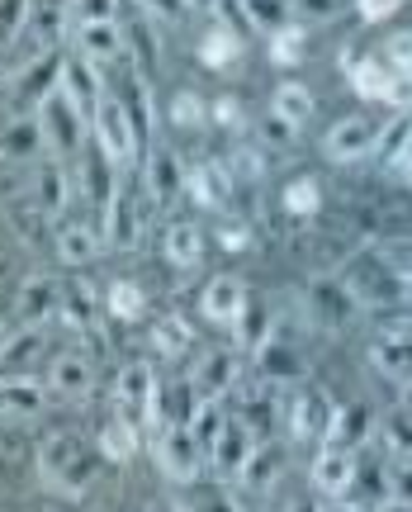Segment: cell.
I'll return each instance as SVG.
<instances>
[{"mask_svg": "<svg viewBox=\"0 0 412 512\" xmlns=\"http://www.w3.org/2000/svg\"><path fill=\"white\" fill-rule=\"evenodd\" d=\"M346 290L360 299V309L412 313V275H403L384 252H351L337 266Z\"/></svg>", "mask_w": 412, "mask_h": 512, "instance_id": "obj_1", "label": "cell"}, {"mask_svg": "<svg viewBox=\"0 0 412 512\" xmlns=\"http://www.w3.org/2000/svg\"><path fill=\"white\" fill-rule=\"evenodd\" d=\"M38 479L62 498H86L100 479V446H90L76 432H53L38 446Z\"/></svg>", "mask_w": 412, "mask_h": 512, "instance_id": "obj_2", "label": "cell"}, {"mask_svg": "<svg viewBox=\"0 0 412 512\" xmlns=\"http://www.w3.org/2000/svg\"><path fill=\"white\" fill-rule=\"evenodd\" d=\"M304 313H308V328L327 332V337H341V332L356 328L360 318V299L346 290V280L337 271L313 275V285L304 294Z\"/></svg>", "mask_w": 412, "mask_h": 512, "instance_id": "obj_3", "label": "cell"}, {"mask_svg": "<svg viewBox=\"0 0 412 512\" xmlns=\"http://www.w3.org/2000/svg\"><path fill=\"white\" fill-rule=\"evenodd\" d=\"M38 124H43V143H48V152H53L57 162H72V157H81L90 143V119L81 110H76L72 100L62 91H53L43 105H38Z\"/></svg>", "mask_w": 412, "mask_h": 512, "instance_id": "obj_4", "label": "cell"}, {"mask_svg": "<svg viewBox=\"0 0 412 512\" xmlns=\"http://www.w3.org/2000/svg\"><path fill=\"white\" fill-rule=\"evenodd\" d=\"M332 413H337V403L327 399V389H313V384L294 389L285 403V441L289 446H323Z\"/></svg>", "mask_w": 412, "mask_h": 512, "instance_id": "obj_5", "label": "cell"}, {"mask_svg": "<svg viewBox=\"0 0 412 512\" xmlns=\"http://www.w3.org/2000/svg\"><path fill=\"white\" fill-rule=\"evenodd\" d=\"M152 456H157V470H162L171 484H190V479L204 475V446L190 427H157L152 432Z\"/></svg>", "mask_w": 412, "mask_h": 512, "instance_id": "obj_6", "label": "cell"}, {"mask_svg": "<svg viewBox=\"0 0 412 512\" xmlns=\"http://www.w3.org/2000/svg\"><path fill=\"white\" fill-rule=\"evenodd\" d=\"M157 394H162V380L147 361H128L119 370V384H114V413L138 427H152V413H157Z\"/></svg>", "mask_w": 412, "mask_h": 512, "instance_id": "obj_7", "label": "cell"}, {"mask_svg": "<svg viewBox=\"0 0 412 512\" xmlns=\"http://www.w3.org/2000/svg\"><path fill=\"white\" fill-rule=\"evenodd\" d=\"M237 380H242V351L237 347H204L195 356L190 384H195L199 403H223V394L237 389Z\"/></svg>", "mask_w": 412, "mask_h": 512, "instance_id": "obj_8", "label": "cell"}, {"mask_svg": "<svg viewBox=\"0 0 412 512\" xmlns=\"http://www.w3.org/2000/svg\"><path fill=\"white\" fill-rule=\"evenodd\" d=\"M251 361H256V375H261L266 384H299L304 380V370H308L304 347H299L294 332H285V328L270 332L266 342L251 351Z\"/></svg>", "mask_w": 412, "mask_h": 512, "instance_id": "obj_9", "label": "cell"}, {"mask_svg": "<svg viewBox=\"0 0 412 512\" xmlns=\"http://www.w3.org/2000/svg\"><path fill=\"white\" fill-rule=\"evenodd\" d=\"M379 138H384V128L375 124V119H365V114H346V119H337V124L327 128L323 138V152L332 157V162H365V157H375L379 152Z\"/></svg>", "mask_w": 412, "mask_h": 512, "instance_id": "obj_10", "label": "cell"}, {"mask_svg": "<svg viewBox=\"0 0 412 512\" xmlns=\"http://www.w3.org/2000/svg\"><path fill=\"white\" fill-rule=\"evenodd\" d=\"M100 228H105L109 252H133V247H138V238H143V204H138V190L128 181H119Z\"/></svg>", "mask_w": 412, "mask_h": 512, "instance_id": "obj_11", "label": "cell"}, {"mask_svg": "<svg viewBox=\"0 0 412 512\" xmlns=\"http://www.w3.org/2000/svg\"><path fill=\"white\" fill-rule=\"evenodd\" d=\"M57 309H62V280L38 271L15 290V309H10V318H15V328H43V323H53L57 318Z\"/></svg>", "mask_w": 412, "mask_h": 512, "instance_id": "obj_12", "label": "cell"}, {"mask_svg": "<svg viewBox=\"0 0 412 512\" xmlns=\"http://www.w3.org/2000/svg\"><path fill=\"white\" fill-rule=\"evenodd\" d=\"M90 138L105 147L119 166L133 162V157L143 152V147H138V133H133V124H128L124 105H119V95H105V105L95 110V124H90Z\"/></svg>", "mask_w": 412, "mask_h": 512, "instance_id": "obj_13", "label": "cell"}, {"mask_svg": "<svg viewBox=\"0 0 412 512\" xmlns=\"http://www.w3.org/2000/svg\"><path fill=\"white\" fill-rule=\"evenodd\" d=\"M356 451H346V446H337V441H323L318 446V456H313V470H308V479H313V494L318 498H346L351 494V479H356Z\"/></svg>", "mask_w": 412, "mask_h": 512, "instance_id": "obj_14", "label": "cell"}, {"mask_svg": "<svg viewBox=\"0 0 412 512\" xmlns=\"http://www.w3.org/2000/svg\"><path fill=\"white\" fill-rule=\"evenodd\" d=\"M43 124L38 114H0V162L5 166H24V162H38L43 157Z\"/></svg>", "mask_w": 412, "mask_h": 512, "instance_id": "obj_15", "label": "cell"}, {"mask_svg": "<svg viewBox=\"0 0 412 512\" xmlns=\"http://www.w3.org/2000/svg\"><path fill=\"white\" fill-rule=\"evenodd\" d=\"M48 394L62 403H81L95 394V361H90L86 351H62L53 356V366H48Z\"/></svg>", "mask_w": 412, "mask_h": 512, "instance_id": "obj_16", "label": "cell"}, {"mask_svg": "<svg viewBox=\"0 0 412 512\" xmlns=\"http://www.w3.org/2000/svg\"><path fill=\"white\" fill-rule=\"evenodd\" d=\"M62 67H67V57L57 53V48H48V53L29 57V62H19L15 72V95L24 100V105H43L53 91H62Z\"/></svg>", "mask_w": 412, "mask_h": 512, "instance_id": "obj_17", "label": "cell"}, {"mask_svg": "<svg viewBox=\"0 0 412 512\" xmlns=\"http://www.w3.org/2000/svg\"><path fill=\"white\" fill-rule=\"evenodd\" d=\"M29 200L48 214V219H62L67 204H72V171L57 157H38L34 162V181H29Z\"/></svg>", "mask_w": 412, "mask_h": 512, "instance_id": "obj_18", "label": "cell"}, {"mask_svg": "<svg viewBox=\"0 0 412 512\" xmlns=\"http://www.w3.org/2000/svg\"><path fill=\"white\" fill-rule=\"evenodd\" d=\"M162 19H152L138 5L133 15H128V24H124V43H128V67L133 72H143L147 81L157 76V67H162V29H157Z\"/></svg>", "mask_w": 412, "mask_h": 512, "instance_id": "obj_19", "label": "cell"}, {"mask_svg": "<svg viewBox=\"0 0 412 512\" xmlns=\"http://www.w3.org/2000/svg\"><path fill=\"white\" fill-rule=\"evenodd\" d=\"M256 446H261V441L247 432V422L228 418L223 437H218L214 451H209V460H214V475L223 479V484H233V489H237V479H242V470H247V460L256 456Z\"/></svg>", "mask_w": 412, "mask_h": 512, "instance_id": "obj_20", "label": "cell"}, {"mask_svg": "<svg viewBox=\"0 0 412 512\" xmlns=\"http://www.w3.org/2000/svg\"><path fill=\"white\" fill-rule=\"evenodd\" d=\"M346 76L365 100H384V105H403V72H394L379 57H346Z\"/></svg>", "mask_w": 412, "mask_h": 512, "instance_id": "obj_21", "label": "cell"}, {"mask_svg": "<svg viewBox=\"0 0 412 512\" xmlns=\"http://www.w3.org/2000/svg\"><path fill=\"white\" fill-rule=\"evenodd\" d=\"M185 162H180V152L176 147H152L147 152V171H143V185H147V195H152V204H176L180 195H185Z\"/></svg>", "mask_w": 412, "mask_h": 512, "instance_id": "obj_22", "label": "cell"}, {"mask_svg": "<svg viewBox=\"0 0 412 512\" xmlns=\"http://www.w3.org/2000/svg\"><path fill=\"white\" fill-rule=\"evenodd\" d=\"M379 437V418L370 403H337V413H332V427H327V441H337L346 451H370Z\"/></svg>", "mask_w": 412, "mask_h": 512, "instance_id": "obj_23", "label": "cell"}, {"mask_svg": "<svg viewBox=\"0 0 412 512\" xmlns=\"http://www.w3.org/2000/svg\"><path fill=\"white\" fill-rule=\"evenodd\" d=\"M53 252L67 266H95L105 256V228H90L86 219H62L53 233Z\"/></svg>", "mask_w": 412, "mask_h": 512, "instance_id": "obj_24", "label": "cell"}, {"mask_svg": "<svg viewBox=\"0 0 412 512\" xmlns=\"http://www.w3.org/2000/svg\"><path fill=\"white\" fill-rule=\"evenodd\" d=\"M62 95L72 100L76 110L86 114L90 124H95V110L105 105V86H100V67L90 62V57H67V67H62Z\"/></svg>", "mask_w": 412, "mask_h": 512, "instance_id": "obj_25", "label": "cell"}, {"mask_svg": "<svg viewBox=\"0 0 412 512\" xmlns=\"http://www.w3.org/2000/svg\"><path fill=\"white\" fill-rule=\"evenodd\" d=\"M247 304H251V294H247V285H242L237 275H214V280L204 285V294H199V309H204V318H209V323H218V328H233Z\"/></svg>", "mask_w": 412, "mask_h": 512, "instance_id": "obj_26", "label": "cell"}, {"mask_svg": "<svg viewBox=\"0 0 412 512\" xmlns=\"http://www.w3.org/2000/svg\"><path fill=\"white\" fill-rule=\"evenodd\" d=\"M119 105H124V114H128V124H133V133H138V147L147 152V143H152V128H157L152 81H147L143 72H133V67H128V72H124V86H119Z\"/></svg>", "mask_w": 412, "mask_h": 512, "instance_id": "obj_27", "label": "cell"}, {"mask_svg": "<svg viewBox=\"0 0 412 512\" xmlns=\"http://www.w3.org/2000/svg\"><path fill=\"white\" fill-rule=\"evenodd\" d=\"M76 53L90 57L95 67L119 62V57L128 53L124 24H119V19H90V24H76Z\"/></svg>", "mask_w": 412, "mask_h": 512, "instance_id": "obj_28", "label": "cell"}, {"mask_svg": "<svg viewBox=\"0 0 412 512\" xmlns=\"http://www.w3.org/2000/svg\"><path fill=\"white\" fill-rule=\"evenodd\" d=\"M370 370L394 384L412 380V332H379L370 342Z\"/></svg>", "mask_w": 412, "mask_h": 512, "instance_id": "obj_29", "label": "cell"}, {"mask_svg": "<svg viewBox=\"0 0 412 512\" xmlns=\"http://www.w3.org/2000/svg\"><path fill=\"white\" fill-rule=\"evenodd\" d=\"M285 446L289 441H261L256 446V456L247 460V470H242V479H237V489L242 494H270L275 484H280V475H285Z\"/></svg>", "mask_w": 412, "mask_h": 512, "instance_id": "obj_30", "label": "cell"}, {"mask_svg": "<svg viewBox=\"0 0 412 512\" xmlns=\"http://www.w3.org/2000/svg\"><path fill=\"white\" fill-rule=\"evenodd\" d=\"M176 512H242L237 503L233 484H223L218 475H199L190 484H180V498H176Z\"/></svg>", "mask_w": 412, "mask_h": 512, "instance_id": "obj_31", "label": "cell"}, {"mask_svg": "<svg viewBox=\"0 0 412 512\" xmlns=\"http://www.w3.org/2000/svg\"><path fill=\"white\" fill-rule=\"evenodd\" d=\"M204 247H209V238H204V228H199L195 219H176L162 233V256L171 266H180V271L199 266V261H204Z\"/></svg>", "mask_w": 412, "mask_h": 512, "instance_id": "obj_32", "label": "cell"}, {"mask_svg": "<svg viewBox=\"0 0 412 512\" xmlns=\"http://www.w3.org/2000/svg\"><path fill=\"white\" fill-rule=\"evenodd\" d=\"M48 403V384L34 375H15V380H0V418H34Z\"/></svg>", "mask_w": 412, "mask_h": 512, "instance_id": "obj_33", "label": "cell"}, {"mask_svg": "<svg viewBox=\"0 0 412 512\" xmlns=\"http://www.w3.org/2000/svg\"><path fill=\"white\" fill-rule=\"evenodd\" d=\"M43 351H48V342H43V328H19V332H10V347H5V356H0V375H5V380L29 375V370L43 361Z\"/></svg>", "mask_w": 412, "mask_h": 512, "instance_id": "obj_34", "label": "cell"}, {"mask_svg": "<svg viewBox=\"0 0 412 512\" xmlns=\"http://www.w3.org/2000/svg\"><path fill=\"white\" fill-rule=\"evenodd\" d=\"M95 446H100V456H105V460H114V465H128V460L138 456V446H143V427L114 413V418L100 427Z\"/></svg>", "mask_w": 412, "mask_h": 512, "instance_id": "obj_35", "label": "cell"}, {"mask_svg": "<svg viewBox=\"0 0 412 512\" xmlns=\"http://www.w3.org/2000/svg\"><path fill=\"white\" fill-rule=\"evenodd\" d=\"M280 209L299 223L318 219V209H323V185H318V176H294V181L280 190Z\"/></svg>", "mask_w": 412, "mask_h": 512, "instance_id": "obj_36", "label": "cell"}, {"mask_svg": "<svg viewBox=\"0 0 412 512\" xmlns=\"http://www.w3.org/2000/svg\"><path fill=\"white\" fill-rule=\"evenodd\" d=\"M237 57H242V38H237L233 29H223V24L204 29V38H199V62H204L209 72H228Z\"/></svg>", "mask_w": 412, "mask_h": 512, "instance_id": "obj_37", "label": "cell"}, {"mask_svg": "<svg viewBox=\"0 0 412 512\" xmlns=\"http://www.w3.org/2000/svg\"><path fill=\"white\" fill-rule=\"evenodd\" d=\"M270 114H280L285 124L304 128L313 119V91H308L304 81H280L275 86V100H270Z\"/></svg>", "mask_w": 412, "mask_h": 512, "instance_id": "obj_38", "label": "cell"}, {"mask_svg": "<svg viewBox=\"0 0 412 512\" xmlns=\"http://www.w3.org/2000/svg\"><path fill=\"white\" fill-rule=\"evenodd\" d=\"M251 15V29H261V34H280L294 24V0H242Z\"/></svg>", "mask_w": 412, "mask_h": 512, "instance_id": "obj_39", "label": "cell"}, {"mask_svg": "<svg viewBox=\"0 0 412 512\" xmlns=\"http://www.w3.org/2000/svg\"><path fill=\"white\" fill-rule=\"evenodd\" d=\"M375 441H384V456L389 460H412V413L398 408L394 418H384Z\"/></svg>", "mask_w": 412, "mask_h": 512, "instance_id": "obj_40", "label": "cell"}, {"mask_svg": "<svg viewBox=\"0 0 412 512\" xmlns=\"http://www.w3.org/2000/svg\"><path fill=\"white\" fill-rule=\"evenodd\" d=\"M223 427H228V413H223V403H199L195 418H190V432L199 437L204 451H214V441L223 437Z\"/></svg>", "mask_w": 412, "mask_h": 512, "instance_id": "obj_41", "label": "cell"}, {"mask_svg": "<svg viewBox=\"0 0 412 512\" xmlns=\"http://www.w3.org/2000/svg\"><path fill=\"white\" fill-rule=\"evenodd\" d=\"M143 290L133 285V280H114L109 285V313L119 318V323H133V318H143Z\"/></svg>", "mask_w": 412, "mask_h": 512, "instance_id": "obj_42", "label": "cell"}, {"mask_svg": "<svg viewBox=\"0 0 412 512\" xmlns=\"http://www.w3.org/2000/svg\"><path fill=\"white\" fill-rule=\"evenodd\" d=\"M152 347L162 351V356H180V351L190 347V328L180 323L176 313H166V318L152 323Z\"/></svg>", "mask_w": 412, "mask_h": 512, "instance_id": "obj_43", "label": "cell"}, {"mask_svg": "<svg viewBox=\"0 0 412 512\" xmlns=\"http://www.w3.org/2000/svg\"><path fill=\"white\" fill-rule=\"evenodd\" d=\"M166 119H171L176 128H204L209 124V105H204L195 91H180L176 100L166 105Z\"/></svg>", "mask_w": 412, "mask_h": 512, "instance_id": "obj_44", "label": "cell"}, {"mask_svg": "<svg viewBox=\"0 0 412 512\" xmlns=\"http://www.w3.org/2000/svg\"><path fill=\"white\" fill-rule=\"evenodd\" d=\"M356 0H294V24H332L351 10Z\"/></svg>", "mask_w": 412, "mask_h": 512, "instance_id": "obj_45", "label": "cell"}, {"mask_svg": "<svg viewBox=\"0 0 412 512\" xmlns=\"http://www.w3.org/2000/svg\"><path fill=\"white\" fill-rule=\"evenodd\" d=\"M304 38H308L304 24H289V29H280V34L270 38V57H275L280 67H294V62L304 57Z\"/></svg>", "mask_w": 412, "mask_h": 512, "instance_id": "obj_46", "label": "cell"}, {"mask_svg": "<svg viewBox=\"0 0 412 512\" xmlns=\"http://www.w3.org/2000/svg\"><path fill=\"white\" fill-rule=\"evenodd\" d=\"M294 138H299V128L285 124L280 114H266V119H261V147H266V152H289Z\"/></svg>", "mask_w": 412, "mask_h": 512, "instance_id": "obj_47", "label": "cell"}, {"mask_svg": "<svg viewBox=\"0 0 412 512\" xmlns=\"http://www.w3.org/2000/svg\"><path fill=\"white\" fill-rule=\"evenodd\" d=\"M209 119H218L223 128H242V124H247V114L237 110V100H233V95H223V100H214V105H209Z\"/></svg>", "mask_w": 412, "mask_h": 512, "instance_id": "obj_48", "label": "cell"}, {"mask_svg": "<svg viewBox=\"0 0 412 512\" xmlns=\"http://www.w3.org/2000/svg\"><path fill=\"white\" fill-rule=\"evenodd\" d=\"M81 10H76V24H90V19H114V10H119V0H76Z\"/></svg>", "mask_w": 412, "mask_h": 512, "instance_id": "obj_49", "label": "cell"}, {"mask_svg": "<svg viewBox=\"0 0 412 512\" xmlns=\"http://www.w3.org/2000/svg\"><path fill=\"white\" fill-rule=\"evenodd\" d=\"M394 498L412 503V460H394Z\"/></svg>", "mask_w": 412, "mask_h": 512, "instance_id": "obj_50", "label": "cell"}, {"mask_svg": "<svg viewBox=\"0 0 412 512\" xmlns=\"http://www.w3.org/2000/svg\"><path fill=\"white\" fill-rule=\"evenodd\" d=\"M360 5V15L370 19V24H375V19H384V15H394L398 5H403V0H356Z\"/></svg>", "mask_w": 412, "mask_h": 512, "instance_id": "obj_51", "label": "cell"}, {"mask_svg": "<svg viewBox=\"0 0 412 512\" xmlns=\"http://www.w3.org/2000/svg\"><path fill=\"white\" fill-rule=\"evenodd\" d=\"M15 72H19L15 53H0V86H10V81H15Z\"/></svg>", "mask_w": 412, "mask_h": 512, "instance_id": "obj_52", "label": "cell"}, {"mask_svg": "<svg viewBox=\"0 0 412 512\" xmlns=\"http://www.w3.org/2000/svg\"><path fill=\"white\" fill-rule=\"evenodd\" d=\"M394 171H398V176H403V181L412 185V133H408V147H403V157H398V162H394Z\"/></svg>", "mask_w": 412, "mask_h": 512, "instance_id": "obj_53", "label": "cell"}, {"mask_svg": "<svg viewBox=\"0 0 412 512\" xmlns=\"http://www.w3.org/2000/svg\"><path fill=\"white\" fill-rule=\"evenodd\" d=\"M323 512H370V508H360V503H351V498H327Z\"/></svg>", "mask_w": 412, "mask_h": 512, "instance_id": "obj_54", "label": "cell"}, {"mask_svg": "<svg viewBox=\"0 0 412 512\" xmlns=\"http://www.w3.org/2000/svg\"><path fill=\"white\" fill-rule=\"evenodd\" d=\"M285 512H323V508H318V494H304V498H294Z\"/></svg>", "mask_w": 412, "mask_h": 512, "instance_id": "obj_55", "label": "cell"}, {"mask_svg": "<svg viewBox=\"0 0 412 512\" xmlns=\"http://www.w3.org/2000/svg\"><path fill=\"white\" fill-rule=\"evenodd\" d=\"M398 408H403V413H412V380L398 384Z\"/></svg>", "mask_w": 412, "mask_h": 512, "instance_id": "obj_56", "label": "cell"}, {"mask_svg": "<svg viewBox=\"0 0 412 512\" xmlns=\"http://www.w3.org/2000/svg\"><path fill=\"white\" fill-rule=\"evenodd\" d=\"M379 512H412V503H408V498H389Z\"/></svg>", "mask_w": 412, "mask_h": 512, "instance_id": "obj_57", "label": "cell"}, {"mask_svg": "<svg viewBox=\"0 0 412 512\" xmlns=\"http://www.w3.org/2000/svg\"><path fill=\"white\" fill-rule=\"evenodd\" d=\"M185 5H190V10H209V15L218 10V0H185Z\"/></svg>", "mask_w": 412, "mask_h": 512, "instance_id": "obj_58", "label": "cell"}, {"mask_svg": "<svg viewBox=\"0 0 412 512\" xmlns=\"http://www.w3.org/2000/svg\"><path fill=\"white\" fill-rule=\"evenodd\" d=\"M5 280H10V256H0V290H5Z\"/></svg>", "mask_w": 412, "mask_h": 512, "instance_id": "obj_59", "label": "cell"}, {"mask_svg": "<svg viewBox=\"0 0 412 512\" xmlns=\"http://www.w3.org/2000/svg\"><path fill=\"white\" fill-rule=\"evenodd\" d=\"M5 347H10V332L0 328V356H5Z\"/></svg>", "mask_w": 412, "mask_h": 512, "instance_id": "obj_60", "label": "cell"}, {"mask_svg": "<svg viewBox=\"0 0 412 512\" xmlns=\"http://www.w3.org/2000/svg\"><path fill=\"white\" fill-rule=\"evenodd\" d=\"M403 81H408V86H412V57H408V67H403Z\"/></svg>", "mask_w": 412, "mask_h": 512, "instance_id": "obj_61", "label": "cell"}, {"mask_svg": "<svg viewBox=\"0 0 412 512\" xmlns=\"http://www.w3.org/2000/svg\"><path fill=\"white\" fill-rule=\"evenodd\" d=\"M143 512H162V508H157V503H147V508Z\"/></svg>", "mask_w": 412, "mask_h": 512, "instance_id": "obj_62", "label": "cell"}, {"mask_svg": "<svg viewBox=\"0 0 412 512\" xmlns=\"http://www.w3.org/2000/svg\"><path fill=\"white\" fill-rule=\"evenodd\" d=\"M0 328H5V309H0Z\"/></svg>", "mask_w": 412, "mask_h": 512, "instance_id": "obj_63", "label": "cell"}, {"mask_svg": "<svg viewBox=\"0 0 412 512\" xmlns=\"http://www.w3.org/2000/svg\"><path fill=\"white\" fill-rule=\"evenodd\" d=\"M0 475H5V465H0Z\"/></svg>", "mask_w": 412, "mask_h": 512, "instance_id": "obj_64", "label": "cell"}]
</instances>
